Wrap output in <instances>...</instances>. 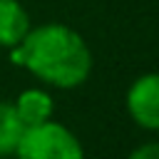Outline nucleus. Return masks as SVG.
<instances>
[{
    "label": "nucleus",
    "mask_w": 159,
    "mask_h": 159,
    "mask_svg": "<svg viewBox=\"0 0 159 159\" xmlns=\"http://www.w3.org/2000/svg\"><path fill=\"white\" fill-rule=\"evenodd\" d=\"M10 60L60 89L80 87L92 70V52L82 35L57 22L30 30L10 50Z\"/></svg>",
    "instance_id": "f257e3e1"
},
{
    "label": "nucleus",
    "mask_w": 159,
    "mask_h": 159,
    "mask_svg": "<svg viewBox=\"0 0 159 159\" xmlns=\"http://www.w3.org/2000/svg\"><path fill=\"white\" fill-rule=\"evenodd\" d=\"M15 157L17 159H84V149L67 127L47 119L42 124L25 127Z\"/></svg>",
    "instance_id": "f03ea898"
},
{
    "label": "nucleus",
    "mask_w": 159,
    "mask_h": 159,
    "mask_svg": "<svg viewBox=\"0 0 159 159\" xmlns=\"http://www.w3.org/2000/svg\"><path fill=\"white\" fill-rule=\"evenodd\" d=\"M127 112L144 129H159V72L142 75L127 92Z\"/></svg>",
    "instance_id": "7ed1b4c3"
},
{
    "label": "nucleus",
    "mask_w": 159,
    "mask_h": 159,
    "mask_svg": "<svg viewBox=\"0 0 159 159\" xmlns=\"http://www.w3.org/2000/svg\"><path fill=\"white\" fill-rule=\"evenodd\" d=\"M30 32V17L17 0H0V47L12 50Z\"/></svg>",
    "instance_id": "20e7f679"
},
{
    "label": "nucleus",
    "mask_w": 159,
    "mask_h": 159,
    "mask_svg": "<svg viewBox=\"0 0 159 159\" xmlns=\"http://www.w3.org/2000/svg\"><path fill=\"white\" fill-rule=\"evenodd\" d=\"M15 109H17V117L25 127H35V124H42L52 117L55 104H52V97L42 89H25L15 99Z\"/></svg>",
    "instance_id": "39448f33"
},
{
    "label": "nucleus",
    "mask_w": 159,
    "mask_h": 159,
    "mask_svg": "<svg viewBox=\"0 0 159 159\" xmlns=\"http://www.w3.org/2000/svg\"><path fill=\"white\" fill-rule=\"evenodd\" d=\"M22 132H25V124L20 122L15 104L0 102V157L15 154Z\"/></svg>",
    "instance_id": "423d86ee"
},
{
    "label": "nucleus",
    "mask_w": 159,
    "mask_h": 159,
    "mask_svg": "<svg viewBox=\"0 0 159 159\" xmlns=\"http://www.w3.org/2000/svg\"><path fill=\"white\" fill-rule=\"evenodd\" d=\"M127 159H159V142H149V144L137 147Z\"/></svg>",
    "instance_id": "0eeeda50"
}]
</instances>
